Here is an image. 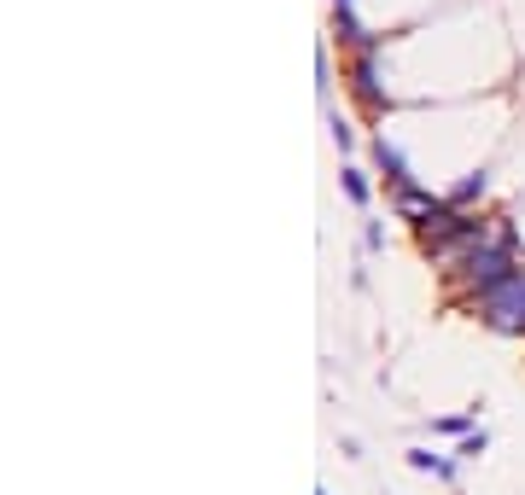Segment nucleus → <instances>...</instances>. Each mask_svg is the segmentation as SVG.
Instances as JSON below:
<instances>
[{"instance_id":"1","label":"nucleus","mask_w":525,"mask_h":495,"mask_svg":"<svg viewBox=\"0 0 525 495\" xmlns=\"http://www.w3.org/2000/svg\"><path fill=\"white\" fill-rule=\"evenodd\" d=\"M520 268V257H514V233H502V239H490V245H479L467 263L455 268L450 280L461 286V292L473 297V292H485V286H496V280H508Z\"/></svg>"},{"instance_id":"2","label":"nucleus","mask_w":525,"mask_h":495,"mask_svg":"<svg viewBox=\"0 0 525 495\" xmlns=\"http://www.w3.org/2000/svg\"><path fill=\"white\" fill-rule=\"evenodd\" d=\"M473 309L496 332H525V268H514L508 280H496L485 292H473Z\"/></svg>"},{"instance_id":"3","label":"nucleus","mask_w":525,"mask_h":495,"mask_svg":"<svg viewBox=\"0 0 525 495\" xmlns=\"http://www.w3.org/2000/svg\"><path fill=\"white\" fill-rule=\"evenodd\" d=\"M380 59H385V41L374 35L368 47H356L350 53V88H356V99L368 105V111H385L391 105V94H385V76H380Z\"/></svg>"},{"instance_id":"4","label":"nucleus","mask_w":525,"mask_h":495,"mask_svg":"<svg viewBox=\"0 0 525 495\" xmlns=\"http://www.w3.org/2000/svg\"><path fill=\"white\" fill-rule=\"evenodd\" d=\"M397 216L403 222H415V228H426V222H438L444 210H450V198H438V193H420V187H397Z\"/></svg>"},{"instance_id":"5","label":"nucleus","mask_w":525,"mask_h":495,"mask_svg":"<svg viewBox=\"0 0 525 495\" xmlns=\"http://www.w3.org/2000/svg\"><path fill=\"white\" fill-rule=\"evenodd\" d=\"M374 164H380V175L391 181V193H397V187H415V175H409V164H403V152H397L385 134H374Z\"/></svg>"},{"instance_id":"6","label":"nucleus","mask_w":525,"mask_h":495,"mask_svg":"<svg viewBox=\"0 0 525 495\" xmlns=\"http://www.w3.org/2000/svg\"><path fill=\"white\" fill-rule=\"evenodd\" d=\"M339 187H345V198L356 204V210H368V198H374V181H368V169H339Z\"/></svg>"},{"instance_id":"7","label":"nucleus","mask_w":525,"mask_h":495,"mask_svg":"<svg viewBox=\"0 0 525 495\" xmlns=\"http://www.w3.org/2000/svg\"><path fill=\"white\" fill-rule=\"evenodd\" d=\"M485 187H490V175H485V169H473V175H461V181H455V187H450V204H455V210H461V204H473V198H485Z\"/></svg>"},{"instance_id":"8","label":"nucleus","mask_w":525,"mask_h":495,"mask_svg":"<svg viewBox=\"0 0 525 495\" xmlns=\"http://www.w3.org/2000/svg\"><path fill=\"white\" fill-rule=\"evenodd\" d=\"M409 466H415V472H432V478H455V461L432 455V449H409Z\"/></svg>"},{"instance_id":"9","label":"nucleus","mask_w":525,"mask_h":495,"mask_svg":"<svg viewBox=\"0 0 525 495\" xmlns=\"http://www.w3.org/2000/svg\"><path fill=\"white\" fill-rule=\"evenodd\" d=\"M327 129H333V140H339V152H350V146H356V134H350V123L339 117V111H327Z\"/></svg>"},{"instance_id":"10","label":"nucleus","mask_w":525,"mask_h":495,"mask_svg":"<svg viewBox=\"0 0 525 495\" xmlns=\"http://www.w3.org/2000/svg\"><path fill=\"white\" fill-rule=\"evenodd\" d=\"M479 455H485V431H467L461 437V461H479Z\"/></svg>"},{"instance_id":"11","label":"nucleus","mask_w":525,"mask_h":495,"mask_svg":"<svg viewBox=\"0 0 525 495\" xmlns=\"http://www.w3.org/2000/svg\"><path fill=\"white\" fill-rule=\"evenodd\" d=\"M438 431H455V437H467V431H473V414H444V420H438Z\"/></svg>"},{"instance_id":"12","label":"nucleus","mask_w":525,"mask_h":495,"mask_svg":"<svg viewBox=\"0 0 525 495\" xmlns=\"http://www.w3.org/2000/svg\"><path fill=\"white\" fill-rule=\"evenodd\" d=\"M385 245V228L380 222H368V228H362V251H380Z\"/></svg>"}]
</instances>
